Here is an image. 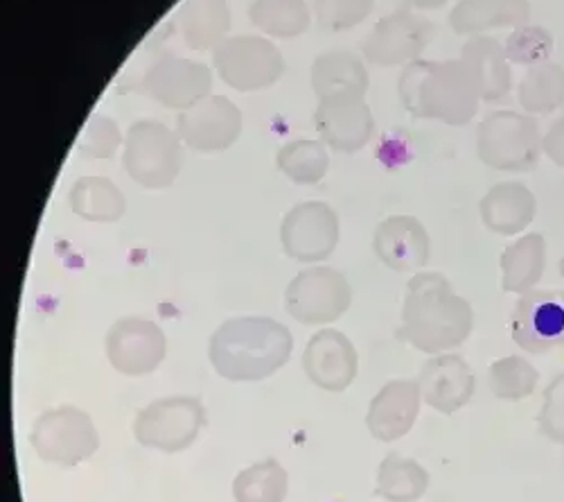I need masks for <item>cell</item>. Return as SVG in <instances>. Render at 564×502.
Masks as SVG:
<instances>
[{
    "label": "cell",
    "instance_id": "cell-1",
    "mask_svg": "<svg viewBox=\"0 0 564 502\" xmlns=\"http://www.w3.org/2000/svg\"><path fill=\"white\" fill-rule=\"evenodd\" d=\"M475 329V310L438 271H415L406 284L400 338L413 349L438 355L460 346Z\"/></svg>",
    "mask_w": 564,
    "mask_h": 502
},
{
    "label": "cell",
    "instance_id": "cell-2",
    "mask_svg": "<svg viewBox=\"0 0 564 502\" xmlns=\"http://www.w3.org/2000/svg\"><path fill=\"white\" fill-rule=\"evenodd\" d=\"M292 331L271 317H230L213 333L208 357L213 370L228 383H258L290 362Z\"/></svg>",
    "mask_w": 564,
    "mask_h": 502
},
{
    "label": "cell",
    "instance_id": "cell-3",
    "mask_svg": "<svg viewBox=\"0 0 564 502\" xmlns=\"http://www.w3.org/2000/svg\"><path fill=\"white\" fill-rule=\"evenodd\" d=\"M398 94L411 116L452 127L473 120L481 103L477 84L460 60L411 62L398 79Z\"/></svg>",
    "mask_w": 564,
    "mask_h": 502
},
{
    "label": "cell",
    "instance_id": "cell-4",
    "mask_svg": "<svg viewBox=\"0 0 564 502\" xmlns=\"http://www.w3.org/2000/svg\"><path fill=\"white\" fill-rule=\"evenodd\" d=\"M542 131L533 116L490 111L477 131V154L484 165L501 172H529L542 157Z\"/></svg>",
    "mask_w": 564,
    "mask_h": 502
},
{
    "label": "cell",
    "instance_id": "cell-5",
    "mask_svg": "<svg viewBox=\"0 0 564 502\" xmlns=\"http://www.w3.org/2000/svg\"><path fill=\"white\" fill-rule=\"evenodd\" d=\"M181 139L154 118L135 120L122 143L124 172L150 191L170 189L181 172Z\"/></svg>",
    "mask_w": 564,
    "mask_h": 502
},
{
    "label": "cell",
    "instance_id": "cell-6",
    "mask_svg": "<svg viewBox=\"0 0 564 502\" xmlns=\"http://www.w3.org/2000/svg\"><path fill=\"white\" fill-rule=\"evenodd\" d=\"M30 446L43 462L73 469L100 450V435L82 407L59 405L32 424Z\"/></svg>",
    "mask_w": 564,
    "mask_h": 502
},
{
    "label": "cell",
    "instance_id": "cell-7",
    "mask_svg": "<svg viewBox=\"0 0 564 502\" xmlns=\"http://www.w3.org/2000/svg\"><path fill=\"white\" fill-rule=\"evenodd\" d=\"M206 426V405L197 396H165L135 415L133 437L140 446L167 455L191 448Z\"/></svg>",
    "mask_w": 564,
    "mask_h": 502
},
{
    "label": "cell",
    "instance_id": "cell-8",
    "mask_svg": "<svg viewBox=\"0 0 564 502\" xmlns=\"http://www.w3.org/2000/svg\"><path fill=\"white\" fill-rule=\"evenodd\" d=\"M350 303L352 288L346 274L325 265L299 271L285 290V310L303 327L333 324Z\"/></svg>",
    "mask_w": 564,
    "mask_h": 502
},
{
    "label": "cell",
    "instance_id": "cell-9",
    "mask_svg": "<svg viewBox=\"0 0 564 502\" xmlns=\"http://www.w3.org/2000/svg\"><path fill=\"white\" fill-rule=\"evenodd\" d=\"M213 66L240 94L269 88L285 73L280 51L262 36H226L213 51Z\"/></svg>",
    "mask_w": 564,
    "mask_h": 502
},
{
    "label": "cell",
    "instance_id": "cell-10",
    "mask_svg": "<svg viewBox=\"0 0 564 502\" xmlns=\"http://www.w3.org/2000/svg\"><path fill=\"white\" fill-rule=\"evenodd\" d=\"M107 360L122 376H148L161 367L167 355V338L159 324L145 317H122L105 340Z\"/></svg>",
    "mask_w": 564,
    "mask_h": 502
},
{
    "label": "cell",
    "instance_id": "cell-11",
    "mask_svg": "<svg viewBox=\"0 0 564 502\" xmlns=\"http://www.w3.org/2000/svg\"><path fill=\"white\" fill-rule=\"evenodd\" d=\"M512 342L540 355L564 346V290H531L520 295L510 314Z\"/></svg>",
    "mask_w": 564,
    "mask_h": 502
},
{
    "label": "cell",
    "instance_id": "cell-12",
    "mask_svg": "<svg viewBox=\"0 0 564 502\" xmlns=\"http://www.w3.org/2000/svg\"><path fill=\"white\" fill-rule=\"evenodd\" d=\"M280 243L299 263H321L337 249L339 217L325 202H303L288 211L280 224Z\"/></svg>",
    "mask_w": 564,
    "mask_h": 502
},
{
    "label": "cell",
    "instance_id": "cell-13",
    "mask_svg": "<svg viewBox=\"0 0 564 502\" xmlns=\"http://www.w3.org/2000/svg\"><path fill=\"white\" fill-rule=\"evenodd\" d=\"M434 25L409 10L382 19L361 43V55L375 66H409L432 41Z\"/></svg>",
    "mask_w": 564,
    "mask_h": 502
},
{
    "label": "cell",
    "instance_id": "cell-14",
    "mask_svg": "<svg viewBox=\"0 0 564 502\" xmlns=\"http://www.w3.org/2000/svg\"><path fill=\"white\" fill-rule=\"evenodd\" d=\"M176 133L191 150L224 152L240 139L242 111L224 96H208L195 107L178 111Z\"/></svg>",
    "mask_w": 564,
    "mask_h": 502
},
{
    "label": "cell",
    "instance_id": "cell-15",
    "mask_svg": "<svg viewBox=\"0 0 564 502\" xmlns=\"http://www.w3.org/2000/svg\"><path fill=\"white\" fill-rule=\"evenodd\" d=\"M314 127L321 143L337 152H359L372 139L375 118L359 94H333L318 98Z\"/></svg>",
    "mask_w": 564,
    "mask_h": 502
},
{
    "label": "cell",
    "instance_id": "cell-16",
    "mask_svg": "<svg viewBox=\"0 0 564 502\" xmlns=\"http://www.w3.org/2000/svg\"><path fill=\"white\" fill-rule=\"evenodd\" d=\"M213 73L206 64L183 57L156 60L145 77L143 90L163 107L185 111L210 96Z\"/></svg>",
    "mask_w": 564,
    "mask_h": 502
},
{
    "label": "cell",
    "instance_id": "cell-17",
    "mask_svg": "<svg viewBox=\"0 0 564 502\" xmlns=\"http://www.w3.org/2000/svg\"><path fill=\"white\" fill-rule=\"evenodd\" d=\"M359 370V355L348 335L335 329H323L307 342L303 351L305 376L325 392L348 389Z\"/></svg>",
    "mask_w": 564,
    "mask_h": 502
},
{
    "label": "cell",
    "instance_id": "cell-18",
    "mask_svg": "<svg viewBox=\"0 0 564 502\" xmlns=\"http://www.w3.org/2000/svg\"><path fill=\"white\" fill-rule=\"evenodd\" d=\"M415 383L420 387L422 403L447 417L465 407L477 392L475 372L456 353H438L427 360Z\"/></svg>",
    "mask_w": 564,
    "mask_h": 502
},
{
    "label": "cell",
    "instance_id": "cell-19",
    "mask_svg": "<svg viewBox=\"0 0 564 502\" xmlns=\"http://www.w3.org/2000/svg\"><path fill=\"white\" fill-rule=\"evenodd\" d=\"M372 252L393 271H422L432 256V241L417 217L391 215L375 229Z\"/></svg>",
    "mask_w": 564,
    "mask_h": 502
},
{
    "label": "cell",
    "instance_id": "cell-20",
    "mask_svg": "<svg viewBox=\"0 0 564 502\" xmlns=\"http://www.w3.org/2000/svg\"><path fill=\"white\" fill-rule=\"evenodd\" d=\"M420 405L422 394L415 381H391L372 396L366 413V428L378 441H398L415 426Z\"/></svg>",
    "mask_w": 564,
    "mask_h": 502
},
{
    "label": "cell",
    "instance_id": "cell-21",
    "mask_svg": "<svg viewBox=\"0 0 564 502\" xmlns=\"http://www.w3.org/2000/svg\"><path fill=\"white\" fill-rule=\"evenodd\" d=\"M479 211L492 234L517 236L524 234L535 220L538 202L533 191L520 181H501L484 195Z\"/></svg>",
    "mask_w": 564,
    "mask_h": 502
},
{
    "label": "cell",
    "instance_id": "cell-22",
    "mask_svg": "<svg viewBox=\"0 0 564 502\" xmlns=\"http://www.w3.org/2000/svg\"><path fill=\"white\" fill-rule=\"evenodd\" d=\"M460 62L473 75L484 103H497L510 94L512 71L503 45L497 39L473 36L463 45Z\"/></svg>",
    "mask_w": 564,
    "mask_h": 502
},
{
    "label": "cell",
    "instance_id": "cell-23",
    "mask_svg": "<svg viewBox=\"0 0 564 502\" xmlns=\"http://www.w3.org/2000/svg\"><path fill=\"white\" fill-rule=\"evenodd\" d=\"M527 0H460L452 10L449 23L458 34L479 36L492 28H520L529 23Z\"/></svg>",
    "mask_w": 564,
    "mask_h": 502
},
{
    "label": "cell",
    "instance_id": "cell-24",
    "mask_svg": "<svg viewBox=\"0 0 564 502\" xmlns=\"http://www.w3.org/2000/svg\"><path fill=\"white\" fill-rule=\"evenodd\" d=\"M312 88L318 98L333 94H359L366 96L370 77L359 55L350 51L321 53L312 64Z\"/></svg>",
    "mask_w": 564,
    "mask_h": 502
},
{
    "label": "cell",
    "instance_id": "cell-25",
    "mask_svg": "<svg viewBox=\"0 0 564 502\" xmlns=\"http://www.w3.org/2000/svg\"><path fill=\"white\" fill-rule=\"evenodd\" d=\"M501 288L503 292L527 295L535 290L546 269V241L542 234H527L501 254Z\"/></svg>",
    "mask_w": 564,
    "mask_h": 502
},
{
    "label": "cell",
    "instance_id": "cell-26",
    "mask_svg": "<svg viewBox=\"0 0 564 502\" xmlns=\"http://www.w3.org/2000/svg\"><path fill=\"white\" fill-rule=\"evenodd\" d=\"M68 204L77 217L86 222H98V224L118 222L127 211L122 191L107 177L77 179L70 186Z\"/></svg>",
    "mask_w": 564,
    "mask_h": 502
},
{
    "label": "cell",
    "instance_id": "cell-27",
    "mask_svg": "<svg viewBox=\"0 0 564 502\" xmlns=\"http://www.w3.org/2000/svg\"><path fill=\"white\" fill-rule=\"evenodd\" d=\"M181 36L193 51H215L230 28L224 0H191L178 19Z\"/></svg>",
    "mask_w": 564,
    "mask_h": 502
},
{
    "label": "cell",
    "instance_id": "cell-28",
    "mask_svg": "<svg viewBox=\"0 0 564 502\" xmlns=\"http://www.w3.org/2000/svg\"><path fill=\"white\" fill-rule=\"evenodd\" d=\"M430 489V473L420 462L389 452L378 469L375 493L387 502H415Z\"/></svg>",
    "mask_w": 564,
    "mask_h": 502
},
{
    "label": "cell",
    "instance_id": "cell-29",
    "mask_svg": "<svg viewBox=\"0 0 564 502\" xmlns=\"http://www.w3.org/2000/svg\"><path fill=\"white\" fill-rule=\"evenodd\" d=\"M517 98L529 116H544L564 103V68L555 62L531 66L517 86Z\"/></svg>",
    "mask_w": 564,
    "mask_h": 502
},
{
    "label": "cell",
    "instance_id": "cell-30",
    "mask_svg": "<svg viewBox=\"0 0 564 502\" xmlns=\"http://www.w3.org/2000/svg\"><path fill=\"white\" fill-rule=\"evenodd\" d=\"M290 491V473L269 458L240 471L232 480V498L238 502H282Z\"/></svg>",
    "mask_w": 564,
    "mask_h": 502
},
{
    "label": "cell",
    "instance_id": "cell-31",
    "mask_svg": "<svg viewBox=\"0 0 564 502\" xmlns=\"http://www.w3.org/2000/svg\"><path fill=\"white\" fill-rule=\"evenodd\" d=\"M275 163L294 184L316 186L330 170V154H327L325 143L301 139L282 146L275 154Z\"/></svg>",
    "mask_w": 564,
    "mask_h": 502
},
{
    "label": "cell",
    "instance_id": "cell-32",
    "mask_svg": "<svg viewBox=\"0 0 564 502\" xmlns=\"http://www.w3.org/2000/svg\"><path fill=\"white\" fill-rule=\"evenodd\" d=\"M540 383V372L522 355H506L490 364L488 385L495 398L517 403L529 398Z\"/></svg>",
    "mask_w": 564,
    "mask_h": 502
},
{
    "label": "cell",
    "instance_id": "cell-33",
    "mask_svg": "<svg viewBox=\"0 0 564 502\" xmlns=\"http://www.w3.org/2000/svg\"><path fill=\"white\" fill-rule=\"evenodd\" d=\"M251 23L269 36H301L310 25V12L303 0H258L251 8Z\"/></svg>",
    "mask_w": 564,
    "mask_h": 502
},
{
    "label": "cell",
    "instance_id": "cell-34",
    "mask_svg": "<svg viewBox=\"0 0 564 502\" xmlns=\"http://www.w3.org/2000/svg\"><path fill=\"white\" fill-rule=\"evenodd\" d=\"M503 51L510 64L531 68L549 62L553 53V34L542 25L524 23L512 30L508 41L503 43Z\"/></svg>",
    "mask_w": 564,
    "mask_h": 502
},
{
    "label": "cell",
    "instance_id": "cell-35",
    "mask_svg": "<svg viewBox=\"0 0 564 502\" xmlns=\"http://www.w3.org/2000/svg\"><path fill=\"white\" fill-rule=\"evenodd\" d=\"M122 143H124V139H122L118 122L105 114H98L86 122L79 141H77V152L86 159L107 161L118 152V148Z\"/></svg>",
    "mask_w": 564,
    "mask_h": 502
},
{
    "label": "cell",
    "instance_id": "cell-36",
    "mask_svg": "<svg viewBox=\"0 0 564 502\" xmlns=\"http://www.w3.org/2000/svg\"><path fill=\"white\" fill-rule=\"evenodd\" d=\"M318 25L327 32H344L359 25L372 10V0H316Z\"/></svg>",
    "mask_w": 564,
    "mask_h": 502
},
{
    "label": "cell",
    "instance_id": "cell-37",
    "mask_svg": "<svg viewBox=\"0 0 564 502\" xmlns=\"http://www.w3.org/2000/svg\"><path fill=\"white\" fill-rule=\"evenodd\" d=\"M538 428L546 439L564 446V374H557L544 389Z\"/></svg>",
    "mask_w": 564,
    "mask_h": 502
},
{
    "label": "cell",
    "instance_id": "cell-38",
    "mask_svg": "<svg viewBox=\"0 0 564 502\" xmlns=\"http://www.w3.org/2000/svg\"><path fill=\"white\" fill-rule=\"evenodd\" d=\"M542 152L560 168H564V118L555 120L542 139Z\"/></svg>",
    "mask_w": 564,
    "mask_h": 502
},
{
    "label": "cell",
    "instance_id": "cell-39",
    "mask_svg": "<svg viewBox=\"0 0 564 502\" xmlns=\"http://www.w3.org/2000/svg\"><path fill=\"white\" fill-rule=\"evenodd\" d=\"M409 3H413V6L422 8V10H434V8H441V6H445L447 0H409Z\"/></svg>",
    "mask_w": 564,
    "mask_h": 502
},
{
    "label": "cell",
    "instance_id": "cell-40",
    "mask_svg": "<svg viewBox=\"0 0 564 502\" xmlns=\"http://www.w3.org/2000/svg\"><path fill=\"white\" fill-rule=\"evenodd\" d=\"M560 277L564 279V256H562V260H560Z\"/></svg>",
    "mask_w": 564,
    "mask_h": 502
}]
</instances>
